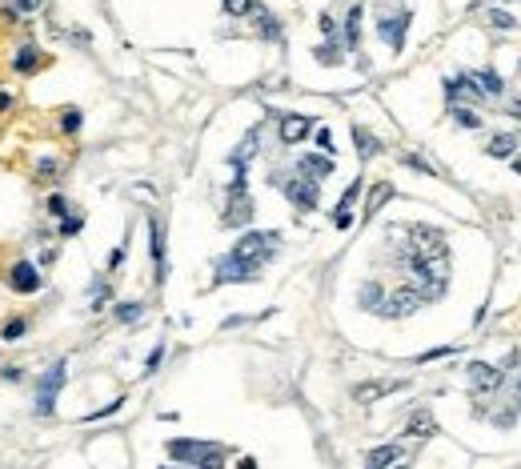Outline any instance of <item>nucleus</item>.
<instances>
[{
	"label": "nucleus",
	"instance_id": "36",
	"mask_svg": "<svg viewBox=\"0 0 521 469\" xmlns=\"http://www.w3.org/2000/svg\"><path fill=\"white\" fill-rule=\"evenodd\" d=\"M317 145H321L325 153H333V136H329V129H321V133H317Z\"/></svg>",
	"mask_w": 521,
	"mask_h": 469
},
{
	"label": "nucleus",
	"instance_id": "18",
	"mask_svg": "<svg viewBox=\"0 0 521 469\" xmlns=\"http://www.w3.org/2000/svg\"><path fill=\"white\" fill-rule=\"evenodd\" d=\"M40 64H44V52L32 49V44H25V49L16 52V73H37Z\"/></svg>",
	"mask_w": 521,
	"mask_h": 469
},
{
	"label": "nucleus",
	"instance_id": "24",
	"mask_svg": "<svg viewBox=\"0 0 521 469\" xmlns=\"http://www.w3.org/2000/svg\"><path fill=\"white\" fill-rule=\"evenodd\" d=\"M449 117H453L461 129H481V117H477L473 109H449Z\"/></svg>",
	"mask_w": 521,
	"mask_h": 469
},
{
	"label": "nucleus",
	"instance_id": "39",
	"mask_svg": "<svg viewBox=\"0 0 521 469\" xmlns=\"http://www.w3.org/2000/svg\"><path fill=\"white\" fill-rule=\"evenodd\" d=\"M121 261H124V245H121V249H116V253H112V257H109V269H116Z\"/></svg>",
	"mask_w": 521,
	"mask_h": 469
},
{
	"label": "nucleus",
	"instance_id": "40",
	"mask_svg": "<svg viewBox=\"0 0 521 469\" xmlns=\"http://www.w3.org/2000/svg\"><path fill=\"white\" fill-rule=\"evenodd\" d=\"M13 109V97H8V93H0V112H8Z\"/></svg>",
	"mask_w": 521,
	"mask_h": 469
},
{
	"label": "nucleus",
	"instance_id": "28",
	"mask_svg": "<svg viewBox=\"0 0 521 469\" xmlns=\"http://www.w3.org/2000/svg\"><path fill=\"white\" fill-rule=\"evenodd\" d=\"M224 13H229V16H245V13H253V0H224Z\"/></svg>",
	"mask_w": 521,
	"mask_h": 469
},
{
	"label": "nucleus",
	"instance_id": "43",
	"mask_svg": "<svg viewBox=\"0 0 521 469\" xmlns=\"http://www.w3.org/2000/svg\"><path fill=\"white\" fill-rule=\"evenodd\" d=\"M517 369H521V357H517ZM517 401H521V373H517Z\"/></svg>",
	"mask_w": 521,
	"mask_h": 469
},
{
	"label": "nucleus",
	"instance_id": "5",
	"mask_svg": "<svg viewBox=\"0 0 521 469\" xmlns=\"http://www.w3.org/2000/svg\"><path fill=\"white\" fill-rule=\"evenodd\" d=\"M277 185L285 189L289 201H293V205H297L301 213H313V209H317V181H309V177H297V181H281V177H277Z\"/></svg>",
	"mask_w": 521,
	"mask_h": 469
},
{
	"label": "nucleus",
	"instance_id": "30",
	"mask_svg": "<svg viewBox=\"0 0 521 469\" xmlns=\"http://www.w3.org/2000/svg\"><path fill=\"white\" fill-rule=\"evenodd\" d=\"M121 405H124V397H116V401H109V405H104V409H97V413H88L85 421H100V417H109V413H116V409H121Z\"/></svg>",
	"mask_w": 521,
	"mask_h": 469
},
{
	"label": "nucleus",
	"instance_id": "32",
	"mask_svg": "<svg viewBox=\"0 0 521 469\" xmlns=\"http://www.w3.org/2000/svg\"><path fill=\"white\" fill-rule=\"evenodd\" d=\"M64 209H68V201H64L61 193H52V197H49V213H52V217H64Z\"/></svg>",
	"mask_w": 521,
	"mask_h": 469
},
{
	"label": "nucleus",
	"instance_id": "12",
	"mask_svg": "<svg viewBox=\"0 0 521 469\" xmlns=\"http://www.w3.org/2000/svg\"><path fill=\"white\" fill-rule=\"evenodd\" d=\"M149 249H152V265H157V281H164V225H161V217H149Z\"/></svg>",
	"mask_w": 521,
	"mask_h": 469
},
{
	"label": "nucleus",
	"instance_id": "29",
	"mask_svg": "<svg viewBox=\"0 0 521 469\" xmlns=\"http://www.w3.org/2000/svg\"><path fill=\"white\" fill-rule=\"evenodd\" d=\"M80 225H85V217H64V221H61V237H76V233H80Z\"/></svg>",
	"mask_w": 521,
	"mask_h": 469
},
{
	"label": "nucleus",
	"instance_id": "26",
	"mask_svg": "<svg viewBox=\"0 0 521 469\" xmlns=\"http://www.w3.org/2000/svg\"><path fill=\"white\" fill-rule=\"evenodd\" d=\"M140 313H145L140 301H124V305H116V317H121V321H137Z\"/></svg>",
	"mask_w": 521,
	"mask_h": 469
},
{
	"label": "nucleus",
	"instance_id": "8",
	"mask_svg": "<svg viewBox=\"0 0 521 469\" xmlns=\"http://www.w3.org/2000/svg\"><path fill=\"white\" fill-rule=\"evenodd\" d=\"M8 285H13L16 293H37L40 285H44V277L37 273V265H28V261H16L13 273H8Z\"/></svg>",
	"mask_w": 521,
	"mask_h": 469
},
{
	"label": "nucleus",
	"instance_id": "34",
	"mask_svg": "<svg viewBox=\"0 0 521 469\" xmlns=\"http://www.w3.org/2000/svg\"><path fill=\"white\" fill-rule=\"evenodd\" d=\"M489 25L493 28H513V16L509 13H489Z\"/></svg>",
	"mask_w": 521,
	"mask_h": 469
},
{
	"label": "nucleus",
	"instance_id": "3",
	"mask_svg": "<svg viewBox=\"0 0 521 469\" xmlns=\"http://www.w3.org/2000/svg\"><path fill=\"white\" fill-rule=\"evenodd\" d=\"M64 381H68V365L56 361V365L44 373V381H40V389H37V413L40 417H52V413H56V397H61Z\"/></svg>",
	"mask_w": 521,
	"mask_h": 469
},
{
	"label": "nucleus",
	"instance_id": "13",
	"mask_svg": "<svg viewBox=\"0 0 521 469\" xmlns=\"http://www.w3.org/2000/svg\"><path fill=\"white\" fill-rule=\"evenodd\" d=\"M357 193H361V181H353V185L345 189V197L337 201V209H333L337 229H349V225H353V201H357Z\"/></svg>",
	"mask_w": 521,
	"mask_h": 469
},
{
	"label": "nucleus",
	"instance_id": "31",
	"mask_svg": "<svg viewBox=\"0 0 521 469\" xmlns=\"http://www.w3.org/2000/svg\"><path fill=\"white\" fill-rule=\"evenodd\" d=\"M44 8V0H13V13H37Z\"/></svg>",
	"mask_w": 521,
	"mask_h": 469
},
{
	"label": "nucleus",
	"instance_id": "16",
	"mask_svg": "<svg viewBox=\"0 0 521 469\" xmlns=\"http://www.w3.org/2000/svg\"><path fill=\"white\" fill-rule=\"evenodd\" d=\"M353 141H357V153H361V161H369V157H377V153H381V141H377V136L369 133V129H353Z\"/></svg>",
	"mask_w": 521,
	"mask_h": 469
},
{
	"label": "nucleus",
	"instance_id": "9",
	"mask_svg": "<svg viewBox=\"0 0 521 469\" xmlns=\"http://www.w3.org/2000/svg\"><path fill=\"white\" fill-rule=\"evenodd\" d=\"M417 305H425L417 289H397V293L381 305V313H385V317H405V313H413Z\"/></svg>",
	"mask_w": 521,
	"mask_h": 469
},
{
	"label": "nucleus",
	"instance_id": "41",
	"mask_svg": "<svg viewBox=\"0 0 521 469\" xmlns=\"http://www.w3.org/2000/svg\"><path fill=\"white\" fill-rule=\"evenodd\" d=\"M241 469H257V461H253V457H241Z\"/></svg>",
	"mask_w": 521,
	"mask_h": 469
},
{
	"label": "nucleus",
	"instance_id": "38",
	"mask_svg": "<svg viewBox=\"0 0 521 469\" xmlns=\"http://www.w3.org/2000/svg\"><path fill=\"white\" fill-rule=\"evenodd\" d=\"M321 32H329V37H333V32H337V20H333V16H329V13L321 16Z\"/></svg>",
	"mask_w": 521,
	"mask_h": 469
},
{
	"label": "nucleus",
	"instance_id": "14",
	"mask_svg": "<svg viewBox=\"0 0 521 469\" xmlns=\"http://www.w3.org/2000/svg\"><path fill=\"white\" fill-rule=\"evenodd\" d=\"M433 433H437V421L429 409H417L409 417V425H405V437H433Z\"/></svg>",
	"mask_w": 521,
	"mask_h": 469
},
{
	"label": "nucleus",
	"instance_id": "2",
	"mask_svg": "<svg viewBox=\"0 0 521 469\" xmlns=\"http://www.w3.org/2000/svg\"><path fill=\"white\" fill-rule=\"evenodd\" d=\"M233 169H236V177L229 185V205H224V217H221L224 229H236V225L253 221V201L245 193V165H233Z\"/></svg>",
	"mask_w": 521,
	"mask_h": 469
},
{
	"label": "nucleus",
	"instance_id": "33",
	"mask_svg": "<svg viewBox=\"0 0 521 469\" xmlns=\"http://www.w3.org/2000/svg\"><path fill=\"white\" fill-rule=\"evenodd\" d=\"M25 329H28L25 321H8V325H4V341H16V337L25 333Z\"/></svg>",
	"mask_w": 521,
	"mask_h": 469
},
{
	"label": "nucleus",
	"instance_id": "17",
	"mask_svg": "<svg viewBox=\"0 0 521 469\" xmlns=\"http://www.w3.org/2000/svg\"><path fill=\"white\" fill-rule=\"evenodd\" d=\"M297 169H301V177H309V181H313V177H329V173H333V161H329V157H301Z\"/></svg>",
	"mask_w": 521,
	"mask_h": 469
},
{
	"label": "nucleus",
	"instance_id": "6",
	"mask_svg": "<svg viewBox=\"0 0 521 469\" xmlns=\"http://www.w3.org/2000/svg\"><path fill=\"white\" fill-rule=\"evenodd\" d=\"M397 389H405V381H397V377H381V381H361V385H353V401H357V405H373V401H381V397L397 393Z\"/></svg>",
	"mask_w": 521,
	"mask_h": 469
},
{
	"label": "nucleus",
	"instance_id": "42",
	"mask_svg": "<svg viewBox=\"0 0 521 469\" xmlns=\"http://www.w3.org/2000/svg\"><path fill=\"white\" fill-rule=\"evenodd\" d=\"M509 112H517L521 117V100H509Z\"/></svg>",
	"mask_w": 521,
	"mask_h": 469
},
{
	"label": "nucleus",
	"instance_id": "27",
	"mask_svg": "<svg viewBox=\"0 0 521 469\" xmlns=\"http://www.w3.org/2000/svg\"><path fill=\"white\" fill-rule=\"evenodd\" d=\"M61 129L64 133H76V129H80V109H64L61 112Z\"/></svg>",
	"mask_w": 521,
	"mask_h": 469
},
{
	"label": "nucleus",
	"instance_id": "45",
	"mask_svg": "<svg viewBox=\"0 0 521 469\" xmlns=\"http://www.w3.org/2000/svg\"><path fill=\"white\" fill-rule=\"evenodd\" d=\"M164 469H173V465H164Z\"/></svg>",
	"mask_w": 521,
	"mask_h": 469
},
{
	"label": "nucleus",
	"instance_id": "20",
	"mask_svg": "<svg viewBox=\"0 0 521 469\" xmlns=\"http://www.w3.org/2000/svg\"><path fill=\"white\" fill-rule=\"evenodd\" d=\"M389 197H393V185H389V181H377V185L369 189V201H365V217H373Z\"/></svg>",
	"mask_w": 521,
	"mask_h": 469
},
{
	"label": "nucleus",
	"instance_id": "1",
	"mask_svg": "<svg viewBox=\"0 0 521 469\" xmlns=\"http://www.w3.org/2000/svg\"><path fill=\"white\" fill-rule=\"evenodd\" d=\"M281 233H245L221 261H217V285L233 281H257V273L265 269V261L277 253Z\"/></svg>",
	"mask_w": 521,
	"mask_h": 469
},
{
	"label": "nucleus",
	"instance_id": "37",
	"mask_svg": "<svg viewBox=\"0 0 521 469\" xmlns=\"http://www.w3.org/2000/svg\"><path fill=\"white\" fill-rule=\"evenodd\" d=\"M56 173H61V165H56V161H44V165H40V177H56Z\"/></svg>",
	"mask_w": 521,
	"mask_h": 469
},
{
	"label": "nucleus",
	"instance_id": "15",
	"mask_svg": "<svg viewBox=\"0 0 521 469\" xmlns=\"http://www.w3.org/2000/svg\"><path fill=\"white\" fill-rule=\"evenodd\" d=\"M397 457H401V445H377V449L365 453V469H385V465H393Z\"/></svg>",
	"mask_w": 521,
	"mask_h": 469
},
{
	"label": "nucleus",
	"instance_id": "4",
	"mask_svg": "<svg viewBox=\"0 0 521 469\" xmlns=\"http://www.w3.org/2000/svg\"><path fill=\"white\" fill-rule=\"evenodd\" d=\"M164 449H169V457H173V461H188V465L197 469L205 457H212L217 449H224V445H217V441H193V437H173Z\"/></svg>",
	"mask_w": 521,
	"mask_h": 469
},
{
	"label": "nucleus",
	"instance_id": "22",
	"mask_svg": "<svg viewBox=\"0 0 521 469\" xmlns=\"http://www.w3.org/2000/svg\"><path fill=\"white\" fill-rule=\"evenodd\" d=\"M513 148H517V136H493V141H489V148H485V153H489V157H497V161H501V157H509Z\"/></svg>",
	"mask_w": 521,
	"mask_h": 469
},
{
	"label": "nucleus",
	"instance_id": "11",
	"mask_svg": "<svg viewBox=\"0 0 521 469\" xmlns=\"http://www.w3.org/2000/svg\"><path fill=\"white\" fill-rule=\"evenodd\" d=\"M465 373H469V385L477 389V393H489V389H497V385H501V373H497L493 365H485V361H473Z\"/></svg>",
	"mask_w": 521,
	"mask_h": 469
},
{
	"label": "nucleus",
	"instance_id": "44",
	"mask_svg": "<svg viewBox=\"0 0 521 469\" xmlns=\"http://www.w3.org/2000/svg\"><path fill=\"white\" fill-rule=\"evenodd\" d=\"M477 4H481V0H469V8H477Z\"/></svg>",
	"mask_w": 521,
	"mask_h": 469
},
{
	"label": "nucleus",
	"instance_id": "10",
	"mask_svg": "<svg viewBox=\"0 0 521 469\" xmlns=\"http://www.w3.org/2000/svg\"><path fill=\"white\" fill-rule=\"evenodd\" d=\"M313 129L309 117H301V112H285L281 117V145H297V141H305Z\"/></svg>",
	"mask_w": 521,
	"mask_h": 469
},
{
	"label": "nucleus",
	"instance_id": "35",
	"mask_svg": "<svg viewBox=\"0 0 521 469\" xmlns=\"http://www.w3.org/2000/svg\"><path fill=\"white\" fill-rule=\"evenodd\" d=\"M161 357H164V349L157 345V349L149 353V361H145V373H152V369H157V365H161Z\"/></svg>",
	"mask_w": 521,
	"mask_h": 469
},
{
	"label": "nucleus",
	"instance_id": "21",
	"mask_svg": "<svg viewBox=\"0 0 521 469\" xmlns=\"http://www.w3.org/2000/svg\"><path fill=\"white\" fill-rule=\"evenodd\" d=\"M381 305H385V293H381V285H365L361 289V309H373V313H381Z\"/></svg>",
	"mask_w": 521,
	"mask_h": 469
},
{
	"label": "nucleus",
	"instance_id": "7",
	"mask_svg": "<svg viewBox=\"0 0 521 469\" xmlns=\"http://www.w3.org/2000/svg\"><path fill=\"white\" fill-rule=\"evenodd\" d=\"M409 20H413L409 13H393V16H381V20H377V32H381V37L389 40V49H393V52L405 49V32H409Z\"/></svg>",
	"mask_w": 521,
	"mask_h": 469
},
{
	"label": "nucleus",
	"instance_id": "19",
	"mask_svg": "<svg viewBox=\"0 0 521 469\" xmlns=\"http://www.w3.org/2000/svg\"><path fill=\"white\" fill-rule=\"evenodd\" d=\"M469 81L477 85V93H481V97H501V88H505L497 73H473Z\"/></svg>",
	"mask_w": 521,
	"mask_h": 469
},
{
	"label": "nucleus",
	"instance_id": "25",
	"mask_svg": "<svg viewBox=\"0 0 521 469\" xmlns=\"http://www.w3.org/2000/svg\"><path fill=\"white\" fill-rule=\"evenodd\" d=\"M317 52V61L321 64H341V49H337V40H329V44H321V49H313Z\"/></svg>",
	"mask_w": 521,
	"mask_h": 469
},
{
	"label": "nucleus",
	"instance_id": "23",
	"mask_svg": "<svg viewBox=\"0 0 521 469\" xmlns=\"http://www.w3.org/2000/svg\"><path fill=\"white\" fill-rule=\"evenodd\" d=\"M345 37H349V49H357V37H361V8H349V20H345Z\"/></svg>",
	"mask_w": 521,
	"mask_h": 469
}]
</instances>
